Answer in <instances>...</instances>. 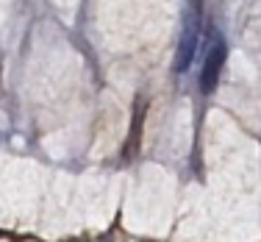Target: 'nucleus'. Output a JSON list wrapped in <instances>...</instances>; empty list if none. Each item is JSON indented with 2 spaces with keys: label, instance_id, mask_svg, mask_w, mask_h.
<instances>
[{
  "label": "nucleus",
  "instance_id": "nucleus-1",
  "mask_svg": "<svg viewBox=\"0 0 261 242\" xmlns=\"http://www.w3.org/2000/svg\"><path fill=\"white\" fill-rule=\"evenodd\" d=\"M184 20H181V36L175 45V61L172 70L186 72L189 64L195 61L197 47L203 42V0H184Z\"/></svg>",
  "mask_w": 261,
  "mask_h": 242
},
{
  "label": "nucleus",
  "instance_id": "nucleus-2",
  "mask_svg": "<svg viewBox=\"0 0 261 242\" xmlns=\"http://www.w3.org/2000/svg\"><path fill=\"white\" fill-rule=\"evenodd\" d=\"M211 45L206 51V61H203V70H200V89L206 92H214L217 84H220V72H222V64L228 59V45L217 31H211Z\"/></svg>",
  "mask_w": 261,
  "mask_h": 242
}]
</instances>
